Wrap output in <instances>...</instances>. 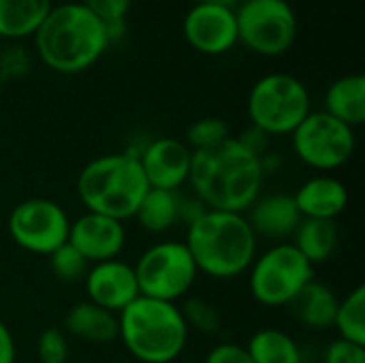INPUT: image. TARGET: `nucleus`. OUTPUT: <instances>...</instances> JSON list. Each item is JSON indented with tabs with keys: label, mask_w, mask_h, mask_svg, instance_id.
<instances>
[{
	"label": "nucleus",
	"mask_w": 365,
	"mask_h": 363,
	"mask_svg": "<svg viewBox=\"0 0 365 363\" xmlns=\"http://www.w3.org/2000/svg\"><path fill=\"white\" fill-rule=\"evenodd\" d=\"M263 182L261 156L233 135L216 148L192 152L188 184L207 210L246 214L261 197Z\"/></svg>",
	"instance_id": "obj_1"
},
{
	"label": "nucleus",
	"mask_w": 365,
	"mask_h": 363,
	"mask_svg": "<svg viewBox=\"0 0 365 363\" xmlns=\"http://www.w3.org/2000/svg\"><path fill=\"white\" fill-rule=\"evenodd\" d=\"M109 45V28L81 2L53 4L34 32V49L41 62L60 75L92 68Z\"/></svg>",
	"instance_id": "obj_2"
},
{
	"label": "nucleus",
	"mask_w": 365,
	"mask_h": 363,
	"mask_svg": "<svg viewBox=\"0 0 365 363\" xmlns=\"http://www.w3.org/2000/svg\"><path fill=\"white\" fill-rule=\"evenodd\" d=\"M184 244L199 274L214 280H235L244 276L259 252V237L246 214L218 210H207L186 225Z\"/></svg>",
	"instance_id": "obj_3"
},
{
	"label": "nucleus",
	"mask_w": 365,
	"mask_h": 363,
	"mask_svg": "<svg viewBox=\"0 0 365 363\" xmlns=\"http://www.w3.org/2000/svg\"><path fill=\"white\" fill-rule=\"evenodd\" d=\"M148 190L137 150L96 156L77 175V195L86 212L122 223L135 218Z\"/></svg>",
	"instance_id": "obj_4"
},
{
	"label": "nucleus",
	"mask_w": 365,
	"mask_h": 363,
	"mask_svg": "<svg viewBox=\"0 0 365 363\" xmlns=\"http://www.w3.org/2000/svg\"><path fill=\"white\" fill-rule=\"evenodd\" d=\"M190 329L178 304L139 295L118 315V340L139 363H175Z\"/></svg>",
	"instance_id": "obj_5"
},
{
	"label": "nucleus",
	"mask_w": 365,
	"mask_h": 363,
	"mask_svg": "<svg viewBox=\"0 0 365 363\" xmlns=\"http://www.w3.org/2000/svg\"><path fill=\"white\" fill-rule=\"evenodd\" d=\"M246 111L250 126L267 137H284L312 111L306 83L291 73H267L250 88Z\"/></svg>",
	"instance_id": "obj_6"
},
{
	"label": "nucleus",
	"mask_w": 365,
	"mask_h": 363,
	"mask_svg": "<svg viewBox=\"0 0 365 363\" xmlns=\"http://www.w3.org/2000/svg\"><path fill=\"white\" fill-rule=\"evenodd\" d=\"M246 274L250 295L263 308H289L302 289L314 280V267L291 242H278L257 252Z\"/></svg>",
	"instance_id": "obj_7"
},
{
	"label": "nucleus",
	"mask_w": 365,
	"mask_h": 363,
	"mask_svg": "<svg viewBox=\"0 0 365 363\" xmlns=\"http://www.w3.org/2000/svg\"><path fill=\"white\" fill-rule=\"evenodd\" d=\"M133 270L137 276L139 295L171 304L184 300L199 278V270L186 244L173 240L152 244L141 252Z\"/></svg>",
	"instance_id": "obj_8"
},
{
	"label": "nucleus",
	"mask_w": 365,
	"mask_h": 363,
	"mask_svg": "<svg viewBox=\"0 0 365 363\" xmlns=\"http://www.w3.org/2000/svg\"><path fill=\"white\" fill-rule=\"evenodd\" d=\"M235 19L240 43L259 56H282L297 41L299 21L289 0H242Z\"/></svg>",
	"instance_id": "obj_9"
},
{
	"label": "nucleus",
	"mask_w": 365,
	"mask_h": 363,
	"mask_svg": "<svg viewBox=\"0 0 365 363\" xmlns=\"http://www.w3.org/2000/svg\"><path fill=\"white\" fill-rule=\"evenodd\" d=\"M295 156L319 173L342 169L355 154V128L321 111H310L304 122L291 133Z\"/></svg>",
	"instance_id": "obj_10"
},
{
	"label": "nucleus",
	"mask_w": 365,
	"mask_h": 363,
	"mask_svg": "<svg viewBox=\"0 0 365 363\" xmlns=\"http://www.w3.org/2000/svg\"><path fill=\"white\" fill-rule=\"evenodd\" d=\"M11 240L30 255L49 257L68 242L71 218L66 210L43 197L19 201L6 220Z\"/></svg>",
	"instance_id": "obj_11"
},
{
	"label": "nucleus",
	"mask_w": 365,
	"mask_h": 363,
	"mask_svg": "<svg viewBox=\"0 0 365 363\" xmlns=\"http://www.w3.org/2000/svg\"><path fill=\"white\" fill-rule=\"evenodd\" d=\"M182 32L186 43L203 56H222L240 43L235 9L216 4L195 2L184 17Z\"/></svg>",
	"instance_id": "obj_12"
},
{
	"label": "nucleus",
	"mask_w": 365,
	"mask_h": 363,
	"mask_svg": "<svg viewBox=\"0 0 365 363\" xmlns=\"http://www.w3.org/2000/svg\"><path fill=\"white\" fill-rule=\"evenodd\" d=\"M139 165L150 188L178 193L188 184L192 150L173 137H158L137 150Z\"/></svg>",
	"instance_id": "obj_13"
},
{
	"label": "nucleus",
	"mask_w": 365,
	"mask_h": 363,
	"mask_svg": "<svg viewBox=\"0 0 365 363\" xmlns=\"http://www.w3.org/2000/svg\"><path fill=\"white\" fill-rule=\"evenodd\" d=\"M126 223L86 212L79 218L71 220L68 244L90 263H103L111 259H120L126 248Z\"/></svg>",
	"instance_id": "obj_14"
},
{
	"label": "nucleus",
	"mask_w": 365,
	"mask_h": 363,
	"mask_svg": "<svg viewBox=\"0 0 365 363\" xmlns=\"http://www.w3.org/2000/svg\"><path fill=\"white\" fill-rule=\"evenodd\" d=\"M83 287H86L88 302L113 315H120L126 306H130L139 297L135 270L130 263L122 259H111L90 265L83 276Z\"/></svg>",
	"instance_id": "obj_15"
},
{
	"label": "nucleus",
	"mask_w": 365,
	"mask_h": 363,
	"mask_svg": "<svg viewBox=\"0 0 365 363\" xmlns=\"http://www.w3.org/2000/svg\"><path fill=\"white\" fill-rule=\"evenodd\" d=\"M246 218L257 237H265L276 244L291 240L302 223V214L297 212L293 195L287 193L261 195L248 208Z\"/></svg>",
	"instance_id": "obj_16"
},
{
	"label": "nucleus",
	"mask_w": 365,
	"mask_h": 363,
	"mask_svg": "<svg viewBox=\"0 0 365 363\" xmlns=\"http://www.w3.org/2000/svg\"><path fill=\"white\" fill-rule=\"evenodd\" d=\"M293 201L302 218L336 220L349 205V190L344 182L331 173H319L308 178L293 193Z\"/></svg>",
	"instance_id": "obj_17"
},
{
	"label": "nucleus",
	"mask_w": 365,
	"mask_h": 363,
	"mask_svg": "<svg viewBox=\"0 0 365 363\" xmlns=\"http://www.w3.org/2000/svg\"><path fill=\"white\" fill-rule=\"evenodd\" d=\"M64 334L96 347L118 340V315L92 304L79 302L64 317Z\"/></svg>",
	"instance_id": "obj_18"
},
{
	"label": "nucleus",
	"mask_w": 365,
	"mask_h": 363,
	"mask_svg": "<svg viewBox=\"0 0 365 363\" xmlns=\"http://www.w3.org/2000/svg\"><path fill=\"white\" fill-rule=\"evenodd\" d=\"M338 302H340V297L336 295V291L314 278L289 304V308L302 327H306L310 332H325V329L334 327Z\"/></svg>",
	"instance_id": "obj_19"
},
{
	"label": "nucleus",
	"mask_w": 365,
	"mask_h": 363,
	"mask_svg": "<svg viewBox=\"0 0 365 363\" xmlns=\"http://www.w3.org/2000/svg\"><path fill=\"white\" fill-rule=\"evenodd\" d=\"M323 111L357 128L365 122V77L361 73H351L338 77L325 92Z\"/></svg>",
	"instance_id": "obj_20"
},
{
	"label": "nucleus",
	"mask_w": 365,
	"mask_h": 363,
	"mask_svg": "<svg viewBox=\"0 0 365 363\" xmlns=\"http://www.w3.org/2000/svg\"><path fill=\"white\" fill-rule=\"evenodd\" d=\"M291 244L306 257L312 267H317L321 263H327L336 255L340 244V229L336 220L302 218L291 237Z\"/></svg>",
	"instance_id": "obj_21"
},
{
	"label": "nucleus",
	"mask_w": 365,
	"mask_h": 363,
	"mask_svg": "<svg viewBox=\"0 0 365 363\" xmlns=\"http://www.w3.org/2000/svg\"><path fill=\"white\" fill-rule=\"evenodd\" d=\"M51 6V0H0V36H34Z\"/></svg>",
	"instance_id": "obj_22"
},
{
	"label": "nucleus",
	"mask_w": 365,
	"mask_h": 363,
	"mask_svg": "<svg viewBox=\"0 0 365 363\" xmlns=\"http://www.w3.org/2000/svg\"><path fill=\"white\" fill-rule=\"evenodd\" d=\"M244 349L255 363H304V353L297 340L278 327L257 329Z\"/></svg>",
	"instance_id": "obj_23"
},
{
	"label": "nucleus",
	"mask_w": 365,
	"mask_h": 363,
	"mask_svg": "<svg viewBox=\"0 0 365 363\" xmlns=\"http://www.w3.org/2000/svg\"><path fill=\"white\" fill-rule=\"evenodd\" d=\"M141 229L148 233H165L180 223V195L171 190L150 188L135 214Z\"/></svg>",
	"instance_id": "obj_24"
},
{
	"label": "nucleus",
	"mask_w": 365,
	"mask_h": 363,
	"mask_svg": "<svg viewBox=\"0 0 365 363\" xmlns=\"http://www.w3.org/2000/svg\"><path fill=\"white\" fill-rule=\"evenodd\" d=\"M334 327L340 340L365 347V287H355L346 297L338 302Z\"/></svg>",
	"instance_id": "obj_25"
},
{
	"label": "nucleus",
	"mask_w": 365,
	"mask_h": 363,
	"mask_svg": "<svg viewBox=\"0 0 365 363\" xmlns=\"http://www.w3.org/2000/svg\"><path fill=\"white\" fill-rule=\"evenodd\" d=\"M229 137H231V128H229L227 120L216 118V116H207V118H201V120L192 122L186 128L184 143L192 152H201V150H210V148L220 145Z\"/></svg>",
	"instance_id": "obj_26"
},
{
	"label": "nucleus",
	"mask_w": 365,
	"mask_h": 363,
	"mask_svg": "<svg viewBox=\"0 0 365 363\" xmlns=\"http://www.w3.org/2000/svg\"><path fill=\"white\" fill-rule=\"evenodd\" d=\"M180 310L184 315L188 329H195L197 334L216 336L222 327L220 310L203 297H188L184 306H180Z\"/></svg>",
	"instance_id": "obj_27"
},
{
	"label": "nucleus",
	"mask_w": 365,
	"mask_h": 363,
	"mask_svg": "<svg viewBox=\"0 0 365 363\" xmlns=\"http://www.w3.org/2000/svg\"><path fill=\"white\" fill-rule=\"evenodd\" d=\"M49 270L56 278L64 280V282H77L83 280L90 263L66 242L64 246H60L56 252H51L49 257Z\"/></svg>",
	"instance_id": "obj_28"
},
{
	"label": "nucleus",
	"mask_w": 365,
	"mask_h": 363,
	"mask_svg": "<svg viewBox=\"0 0 365 363\" xmlns=\"http://www.w3.org/2000/svg\"><path fill=\"white\" fill-rule=\"evenodd\" d=\"M71 355L68 338L60 327H47L36 340V357L41 363H66Z\"/></svg>",
	"instance_id": "obj_29"
},
{
	"label": "nucleus",
	"mask_w": 365,
	"mask_h": 363,
	"mask_svg": "<svg viewBox=\"0 0 365 363\" xmlns=\"http://www.w3.org/2000/svg\"><path fill=\"white\" fill-rule=\"evenodd\" d=\"M79 2L109 28L111 41L115 36V30L124 26V19L133 4V0H79Z\"/></svg>",
	"instance_id": "obj_30"
},
{
	"label": "nucleus",
	"mask_w": 365,
	"mask_h": 363,
	"mask_svg": "<svg viewBox=\"0 0 365 363\" xmlns=\"http://www.w3.org/2000/svg\"><path fill=\"white\" fill-rule=\"evenodd\" d=\"M323 363H365V347L336 338L327 344L323 353Z\"/></svg>",
	"instance_id": "obj_31"
},
{
	"label": "nucleus",
	"mask_w": 365,
	"mask_h": 363,
	"mask_svg": "<svg viewBox=\"0 0 365 363\" xmlns=\"http://www.w3.org/2000/svg\"><path fill=\"white\" fill-rule=\"evenodd\" d=\"M203 363H255L252 357L248 355V351L244 349V344H235V342H220L216 347H212L205 355Z\"/></svg>",
	"instance_id": "obj_32"
},
{
	"label": "nucleus",
	"mask_w": 365,
	"mask_h": 363,
	"mask_svg": "<svg viewBox=\"0 0 365 363\" xmlns=\"http://www.w3.org/2000/svg\"><path fill=\"white\" fill-rule=\"evenodd\" d=\"M205 212H207V208L195 195L192 197H180V220L184 225H190L192 220H197Z\"/></svg>",
	"instance_id": "obj_33"
},
{
	"label": "nucleus",
	"mask_w": 365,
	"mask_h": 363,
	"mask_svg": "<svg viewBox=\"0 0 365 363\" xmlns=\"http://www.w3.org/2000/svg\"><path fill=\"white\" fill-rule=\"evenodd\" d=\"M17 359V347L11 329L4 321H0V363H15Z\"/></svg>",
	"instance_id": "obj_34"
},
{
	"label": "nucleus",
	"mask_w": 365,
	"mask_h": 363,
	"mask_svg": "<svg viewBox=\"0 0 365 363\" xmlns=\"http://www.w3.org/2000/svg\"><path fill=\"white\" fill-rule=\"evenodd\" d=\"M199 4H216V6H227V9H237L242 0H195Z\"/></svg>",
	"instance_id": "obj_35"
},
{
	"label": "nucleus",
	"mask_w": 365,
	"mask_h": 363,
	"mask_svg": "<svg viewBox=\"0 0 365 363\" xmlns=\"http://www.w3.org/2000/svg\"><path fill=\"white\" fill-rule=\"evenodd\" d=\"M304 363H306V362H304Z\"/></svg>",
	"instance_id": "obj_36"
}]
</instances>
